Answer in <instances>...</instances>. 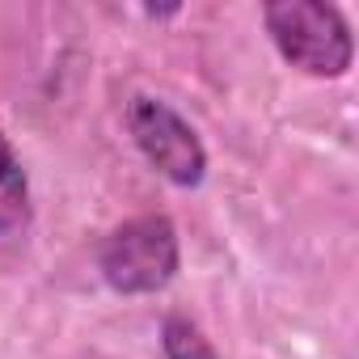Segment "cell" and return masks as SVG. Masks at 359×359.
<instances>
[{
	"label": "cell",
	"mask_w": 359,
	"mask_h": 359,
	"mask_svg": "<svg viewBox=\"0 0 359 359\" xmlns=\"http://www.w3.org/2000/svg\"><path fill=\"white\" fill-rule=\"evenodd\" d=\"M275 51L309 76H342L355 60L351 26L334 5L321 0H275L262 9Z\"/></svg>",
	"instance_id": "cell-1"
},
{
	"label": "cell",
	"mask_w": 359,
	"mask_h": 359,
	"mask_svg": "<svg viewBox=\"0 0 359 359\" xmlns=\"http://www.w3.org/2000/svg\"><path fill=\"white\" fill-rule=\"evenodd\" d=\"M97 266L106 283L123 296H148L161 292L177 275V229L169 216H135L118 224L102 250Z\"/></svg>",
	"instance_id": "cell-2"
},
{
	"label": "cell",
	"mask_w": 359,
	"mask_h": 359,
	"mask_svg": "<svg viewBox=\"0 0 359 359\" xmlns=\"http://www.w3.org/2000/svg\"><path fill=\"white\" fill-rule=\"evenodd\" d=\"M127 127H131V140L135 148L144 152V161L169 177L173 187H199L203 173H208V148L199 140V131L177 114L169 102L161 97H131L127 106Z\"/></svg>",
	"instance_id": "cell-3"
},
{
	"label": "cell",
	"mask_w": 359,
	"mask_h": 359,
	"mask_svg": "<svg viewBox=\"0 0 359 359\" xmlns=\"http://www.w3.org/2000/svg\"><path fill=\"white\" fill-rule=\"evenodd\" d=\"M30 224V182L22 156L13 152L5 127H0V237H13Z\"/></svg>",
	"instance_id": "cell-4"
},
{
	"label": "cell",
	"mask_w": 359,
	"mask_h": 359,
	"mask_svg": "<svg viewBox=\"0 0 359 359\" xmlns=\"http://www.w3.org/2000/svg\"><path fill=\"white\" fill-rule=\"evenodd\" d=\"M161 342H165V359H220L216 346L203 338V330L191 317H165L161 325Z\"/></svg>",
	"instance_id": "cell-5"
}]
</instances>
